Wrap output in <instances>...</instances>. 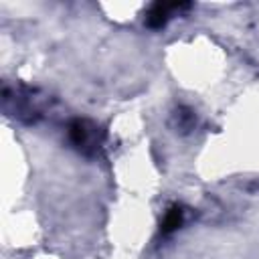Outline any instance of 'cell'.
Returning <instances> with one entry per match:
<instances>
[{
  "label": "cell",
  "instance_id": "1",
  "mask_svg": "<svg viewBox=\"0 0 259 259\" xmlns=\"http://www.w3.org/2000/svg\"><path fill=\"white\" fill-rule=\"evenodd\" d=\"M69 140L79 152L93 154L103 142V132L91 119H73L69 123Z\"/></svg>",
  "mask_w": 259,
  "mask_h": 259
},
{
  "label": "cell",
  "instance_id": "2",
  "mask_svg": "<svg viewBox=\"0 0 259 259\" xmlns=\"http://www.w3.org/2000/svg\"><path fill=\"white\" fill-rule=\"evenodd\" d=\"M186 8H190V4L156 2V4H152V6L148 8V12H146V24H148L150 28H160V26H164V24L170 20V16H172L174 12H180V10H186Z\"/></svg>",
  "mask_w": 259,
  "mask_h": 259
},
{
  "label": "cell",
  "instance_id": "3",
  "mask_svg": "<svg viewBox=\"0 0 259 259\" xmlns=\"http://www.w3.org/2000/svg\"><path fill=\"white\" fill-rule=\"evenodd\" d=\"M180 225H182V208H180V206H172V208L166 210V214H164V219H162V223H160V231H162L164 235H170V233L176 231Z\"/></svg>",
  "mask_w": 259,
  "mask_h": 259
}]
</instances>
